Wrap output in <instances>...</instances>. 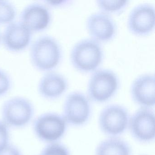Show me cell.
I'll return each instance as SVG.
<instances>
[{"label":"cell","instance_id":"1","mask_svg":"<svg viewBox=\"0 0 155 155\" xmlns=\"http://www.w3.org/2000/svg\"><path fill=\"white\" fill-rule=\"evenodd\" d=\"M33 67L39 71H52L60 64L63 52L59 41L52 36H39L31 43L29 52Z\"/></svg>","mask_w":155,"mask_h":155},{"label":"cell","instance_id":"2","mask_svg":"<svg viewBox=\"0 0 155 155\" xmlns=\"http://www.w3.org/2000/svg\"><path fill=\"white\" fill-rule=\"evenodd\" d=\"M104 57L102 45L91 38L82 39L76 42L70 54L72 66L83 73H92L99 69Z\"/></svg>","mask_w":155,"mask_h":155},{"label":"cell","instance_id":"3","mask_svg":"<svg viewBox=\"0 0 155 155\" xmlns=\"http://www.w3.org/2000/svg\"><path fill=\"white\" fill-rule=\"evenodd\" d=\"M120 86L117 74L112 70L99 68L92 72L87 86L89 98L103 103L113 97Z\"/></svg>","mask_w":155,"mask_h":155},{"label":"cell","instance_id":"4","mask_svg":"<svg viewBox=\"0 0 155 155\" xmlns=\"http://www.w3.org/2000/svg\"><path fill=\"white\" fill-rule=\"evenodd\" d=\"M63 110V117L67 123L75 126L84 125L91 113L89 98L81 91H72L66 98Z\"/></svg>","mask_w":155,"mask_h":155},{"label":"cell","instance_id":"5","mask_svg":"<svg viewBox=\"0 0 155 155\" xmlns=\"http://www.w3.org/2000/svg\"><path fill=\"white\" fill-rule=\"evenodd\" d=\"M34 108L31 102L26 98L15 97L5 101L2 115L6 125L21 127L27 125L32 118Z\"/></svg>","mask_w":155,"mask_h":155},{"label":"cell","instance_id":"6","mask_svg":"<svg viewBox=\"0 0 155 155\" xmlns=\"http://www.w3.org/2000/svg\"><path fill=\"white\" fill-rule=\"evenodd\" d=\"M129 119L126 108L118 104H111L101 110L99 117V125L105 134L115 137L126 130L128 127Z\"/></svg>","mask_w":155,"mask_h":155},{"label":"cell","instance_id":"7","mask_svg":"<svg viewBox=\"0 0 155 155\" xmlns=\"http://www.w3.org/2000/svg\"><path fill=\"white\" fill-rule=\"evenodd\" d=\"M127 26L130 31L136 36H147L152 32L155 26L154 5L143 3L134 7L129 14Z\"/></svg>","mask_w":155,"mask_h":155},{"label":"cell","instance_id":"8","mask_svg":"<svg viewBox=\"0 0 155 155\" xmlns=\"http://www.w3.org/2000/svg\"><path fill=\"white\" fill-rule=\"evenodd\" d=\"M67 123L64 117L58 114L46 113L39 117L34 121V132L41 140L54 142L60 139L65 134Z\"/></svg>","mask_w":155,"mask_h":155},{"label":"cell","instance_id":"9","mask_svg":"<svg viewBox=\"0 0 155 155\" xmlns=\"http://www.w3.org/2000/svg\"><path fill=\"white\" fill-rule=\"evenodd\" d=\"M86 28L91 38L98 42L113 40L117 31V24L110 15L102 12H94L86 20Z\"/></svg>","mask_w":155,"mask_h":155},{"label":"cell","instance_id":"10","mask_svg":"<svg viewBox=\"0 0 155 155\" xmlns=\"http://www.w3.org/2000/svg\"><path fill=\"white\" fill-rule=\"evenodd\" d=\"M132 136L142 142L155 139V115L150 108L142 107L130 118L128 124Z\"/></svg>","mask_w":155,"mask_h":155},{"label":"cell","instance_id":"11","mask_svg":"<svg viewBox=\"0 0 155 155\" xmlns=\"http://www.w3.org/2000/svg\"><path fill=\"white\" fill-rule=\"evenodd\" d=\"M32 38V31L20 21H14L7 25L1 40L6 49L19 52L29 47Z\"/></svg>","mask_w":155,"mask_h":155},{"label":"cell","instance_id":"12","mask_svg":"<svg viewBox=\"0 0 155 155\" xmlns=\"http://www.w3.org/2000/svg\"><path fill=\"white\" fill-rule=\"evenodd\" d=\"M20 21L32 32L47 29L51 22L49 9L43 4L33 2L27 5L21 11Z\"/></svg>","mask_w":155,"mask_h":155},{"label":"cell","instance_id":"13","mask_svg":"<svg viewBox=\"0 0 155 155\" xmlns=\"http://www.w3.org/2000/svg\"><path fill=\"white\" fill-rule=\"evenodd\" d=\"M130 93L133 101L142 107H154L155 104L154 74L145 73L138 76L130 85Z\"/></svg>","mask_w":155,"mask_h":155},{"label":"cell","instance_id":"14","mask_svg":"<svg viewBox=\"0 0 155 155\" xmlns=\"http://www.w3.org/2000/svg\"><path fill=\"white\" fill-rule=\"evenodd\" d=\"M67 78L56 71L46 72L41 77L38 85L40 95L49 100H54L62 96L68 88Z\"/></svg>","mask_w":155,"mask_h":155},{"label":"cell","instance_id":"15","mask_svg":"<svg viewBox=\"0 0 155 155\" xmlns=\"http://www.w3.org/2000/svg\"><path fill=\"white\" fill-rule=\"evenodd\" d=\"M131 149L125 140L111 137L101 141L96 149L95 155H131Z\"/></svg>","mask_w":155,"mask_h":155},{"label":"cell","instance_id":"16","mask_svg":"<svg viewBox=\"0 0 155 155\" xmlns=\"http://www.w3.org/2000/svg\"><path fill=\"white\" fill-rule=\"evenodd\" d=\"M100 11L110 15L112 14H120L126 8L129 1H112L98 0L96 2Z\"/></svg>","mask_w":155,"mask_h":155},{"label":"cell","instance_id":"17","mask_svg":"<svg viewBox=\"0 0 155 155\" xmlns=\"http://www.w3.org/2000/svg\"><path fill=\"white\" fill-rule=\"evenodd\" d=\"M17 15V9L12 3L0 0V25H8L13 22Z\"/></svg>","mask_w":155,"mask_h":155},{"label":"cell","instance_id":"18","mask_svg":"<svg viewBox=\"0 0 155 155\" xmlns=\"http://www.w3.org/2000/svg\"><path fill=\"white\" fill-rule=\"evenodd\" d=\"M41 155H70L68 149L62 144L54 143L46 147Z\"/></svg>","mask_w":155,"mask_h":155},{"label":"cell","instance_id":"19","mask_svg":"<svg viewBox=\"0 0 155 155\" xmlns=\"http://www.w3.org/2000/svg\"><path fill=\"white\" fill-rule=\"evenodd\" d=\"M12 86L10 76L7 71L0 68V97L7 94L11 89Z\"/></svg>","mask_w":155,"mask_h":155},{"label":"cell","instance_id":"20","mask_svg":"<svg viewBox=\"0 0 155 155\" xmlns=\"http://www.w3.org/2000/svg\"><path fill=\"white\" fill-rule=\"evenodd\" d=\"M9 132L7 125L0 121V150L8 145Z\"/></svg>","mask_w":155,"mask_h":155},{"label":"cell","instance_id":"21","mask_svg":"<svg viewBox=\"0 0 155 155\" xmlns=\"http://www.w3.org/2000/svg\"><path fill=\"white\" fill-rule=\"evenodd\" d=\"M0 155H21L20 151L16 147L8 145L0 150Z\"/></svg>","mask_w":155,"mask_h":155},{"label":"cell","instance_id":"22","mask_svg":"<svg viewBox=\"0 0 155 155\" xmlns=\"http://www.w3.org/2000/svg\"><path fill=\"white\" fill-rule=\"evenodd\" d=\"M49 6L52 7H61L68 5L71 1L67 0H53V1H47L45 2Z\"/></svg>","mask_w":155,"mask_h":155},{"label":"cell","instance_id":"23","mask_svg":"<svg viewBox=\"0 0 155 155\" xmlns=\"http://www.w3.org/2000/svg\"><path fill=\"white\" fill-rule=\"evenodd\" d=\"M0 40H1V36H0Z\"/></svg>","mask_w":155,"mask_h":155}]
</instances>
